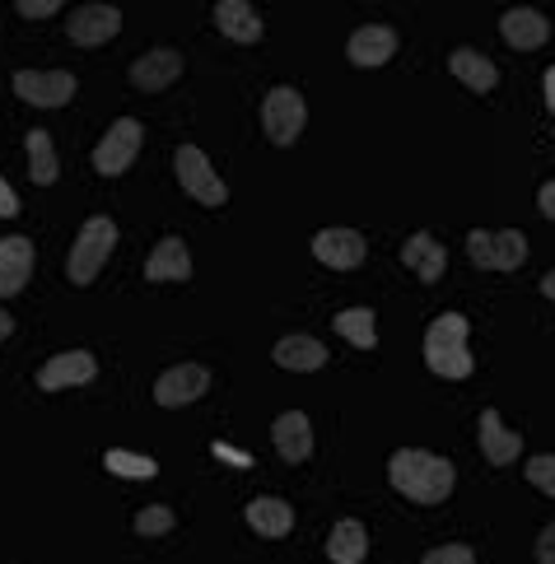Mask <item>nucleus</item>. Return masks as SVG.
Here are the masks:
<instances>
[{"instance_id":"nucleus-1","label":"nucleus","mask_w":555,"mask_h":564,"mask_svg":"<svg viewBox=\"0 0 555 564\" xmlns=\"http://www.w3.org/2000/svg\"><path fill=\"white\" fill-rule=\"evenodd\" d=\"M388 480L396 495H406L415 503H444L458 476H453V462H444V457H434L425 448H402L388 462Z\"/></svg>"},{"instance_id":"nucleus-2","label":"nucleus","mask_w":555,"mask_h":564,"mask_svg":"<svg viewBox=\"0 0 555 564\" xmlns=\"http://www.w3.org/2000/svg\"><path fill=\"white\" fill-rule=\"evenodd\" d=\"M425 365L439 378H467L471 350H467V317L463 313H439L425 332Z\"/></svg>"},{"instance_id":"nucleus-3","label":"nucleus","mask_w":555,"mask_h":564,"mask_svg":"<svg viewBox=\"0 0 555 564\" xmlns=\"http://www.w3.org/2000/svg\"><path fill=\"white\" fill-rule=\"evenodd\" d=\"M117 248V225L108 215H94L85 219V229H79L75 248H70V285H94V275L108 267V252Z\"/></svg>"},{"instance_id":"nucleus-4","label":"nucleus","mask_w":555,"mask_h":564,"mask_svg":"<svg viewBox=\"0 0 555 564\" xmlns=\"http://www.w3.org/2000/svg\"><path fill=\"white\" fill-rule=\"evenodd\" d=\"M467 257L486 271H519L527 261V238L519 229H500V234L476 229L467 234Z\"/></svg>"},{"instance_id":"nucleus-5","label":"nucleus","mask_w":555,"mask_h":564,"mask_svg":"<svg viewBox=\"0 0 555 564\" xmlns=\"http://www.w3.org/2000/svg\"><path fill=\"white\" fill-rule=\"evenodd\" d=\"M304 122H308V108H304V94L290 89V85H275L262 104V127L275 145H294L304 135Z\"/></svg>"},{"instance_id":"nucleus-6","label":"nucleus","mask_w":555,"mask_h":564,"mask_svg":"<svg viewBox=\"0 0 555 564\" xmlns=\"http://www.w3.org/2000/svg\"><path fill=\"white\" fill-rule=\"evenodd\" d=\"M177 183H183L187 196L202 200V206H225V200H229V187L220 183V173L210 169V159L196 145L177 150Z\"/></svg>"},{"instance_id":"nucleus-7","label":"nucleus","mask_w":555,"mask_h":564,"mask_svg":"<svg viewBox=\"0 0 555 564\" xmlns=\"http://www.w3.org/2000/svg\"><path fill=\"white\" fill-rule=\"evenodd\" d=\"M141 122L135 117H122V122H112V131L98 140V150H94V169L104 173V177H117V173H127L131 169V159L135 150H141Z\"/></svg>"},{"instance_id":"nucleus-8","label":"nucleus","mask_w":555,"mask_h":564,"mask_svg":"<svg viewBox=\"0 0 555 564\" xmlns=\"http://www.w3.org/2000/svg\"><path fill=\"white\" fill-rule=\"evenodd\" d=\"M14 94L33 108H62L75 98V75H66V70H19Z\"/></svg>"},{"instance_id":"nucleus-9","label":"nucleus","mask_w":555,"mask_h":564,"mask_svg":"<svg viewBox=\"0 0 555 564\" xmlns=\"http://www.w3.org/2000/svg\"><path fill=\"white\" fill-rule=\"evenodd\" d=\"M70 43L75 47H98V43H112L117 33H122V14H117L112 6H79L70 10Z\"/></svg>"},{"instance_id":"nucleus-10","label":"nucleus","mask_w":555,"mask_h":564,"mask_svg":"<svg viewBox=\"0 0 555 564\" xmlns=\"http://www.w3.org/2000/svg\"><path fill=\"white\" fill-rule=\"evenodd\" d=\"M364 252H369V243L355 229H323L313 238V257L331 271H355L364 261Z\"/></svg>"},{"instance_id":"nucleus-11","label":"nucleus","mask_w":555,"mask_h":564,"mask_svg":"<svg viewBox=\"0 0 555 564\" xmlns=\"http://www.w3.org/2000/svg\"><path fill=\"white\" fill-rule=\"evenodd\" d=\"M94 373H98V359L89 350H66V355H56V359H47V365L37 369V388L43 392L79 388V382H94Z\"/></svg>"},{"instance_id":"nucleus-12","label":"nucleus","mask_w":555,"mask_h":564,"mask_svg":"<svg viewBox=\"0 0 555 564\" xmlns=\"http://www.w3.org/2000/svg\"><path fill=\"white\" fill-rule=\"evenodd\" d=\"M210 388V373L202 369V365H177V369H168L164 378L154 382V401L159 406H168V411H177V406H187V401H196Z\"/></svg>"},{"instance_id":"nucleus-13","label":"nucleus","mask_w":555,"mask_h":564,"mask_svg":"<svg viewBox=\"0 0 555 564\" xmlns=\"http://www.w3.org/2000/svg\"><path fill=\"white\" fill-rule=\"evenodd\" d=\"M177 75H183V52H173V47H154V52H145V56H135L131 62V85L145 89V94L168 89Z\"/></svg>"},{"instance_id":"nucleus-14","label":"nucleus","mask_w":555,"mask_h":564,"mask_svg":"<svg viewBox=\"0 0 555 564\" xmlns=\"http://www.w3.org/2000/svg\"><path fill=\"white\" fill-rule=\"evenodd\" d=\"M392 52H396V33L383 29V24H364V29H355L350 33V43H346V56H350V66H383L392 62Z\"/></svg>"},{"instance_id":"nucleus-15","label":"nucleus","mask_w":555,"mask_h":564,"mask_svg":"<svg viewBox=\"0 0 555 564\" xmlns=\"http://www.w3.org/2000/svg\"><path fill=\"white\" fill-rule=\"evenodd\" d=\"M33 275V243L29 238H6L0 243V299H14Z\"/></svg>"},{"instance_id":"nucleus-16","label":"nucleus","mask_w":555,"mask_h":564,"mask_svg":"<svg viewBox=\"0 0 555 564\" xmlns=\"http://www.w3.org/2000/svg\"><path fill=\"white\" fill-rule=\"evenodd\" d=\"M402 261H406V271H415L425 280V285H434V280H444V267H448V252L439 248V238L434 234H411L406 238V248H402Z\"/></svg>"},{"instance_id":"nucleus-17","label":"nucleus","mask_w":555,"mask_h":564,"mask_svg":"<svg viewBox=\"0 0 555 564\" xmlns=\"http://www.w3.org/2000/svg\"><path fill=\"white\" fill-rule=\"evenodd\" d=\"M481 453H486V462L490 467H509L513 457H519V448H523V434H513V430H504V420H500V411H481Z\"/></svg>"},{"instance_id":"nucleus-18","label":"nucleus","mask_w":555,"mask_h":564,"mask_svg":"<svg viewBox=\"0 0 555 564\" xmlns=\"http://www.w3.org/2000/svg\"><path fill=\"white\" fill-rule=\"evenodd\" d=\"M500 33H504L509 47L532 52V47H542L546 37H551V24H546L542 10H509V14L500 19Z\"/></svg>"},{"instance_id":"nucleus-19","label":"nucleus","mask_w":555,"mask_h":564,"mask_svg":"<svg viewBox=\"0 0 555 564\" xmlns=\"http://www.w3.org/2000/svg\"><path fill=\"white\" fill-rule=\"evenodd\" d=\"M215 24H220L229 43H262V19H257L248 0H220L215 6Z\"/></svg>"},{"instance_id":"nucleus-20","label":"nucleus","mask_w":555,"mask_h":564,"mask_svg":"<svg viewBox=\"0 0 555 564\" xmlns=\"http://www.w3.org/2000/svg\"><path fill=\"white\" fill-rule=\"evenodd\" d=\"M271 438H275V448H281L285 462H304L313 453V425H308L304 411H285L271 425Z\"/></svg>"},{"instance_id":"nucleus-21","label":"nucleus","mask_w":555,"mask_h":564,"mask_svg":"<svg viewBox=\"0 0 555 564\" xmlns=\"http://www.w3.org/2000/svg\"><path fill=\"white\" fill-rule=\"evenodd\" d=\"M192 275V257H187V243L183 238H159L150 261H145V280H187Z\"/></svg>"},{"instance_id":"nucleus-22","label":"nucleus","mask_w":555,"mask_h":564,"mask_svg":"<svg viewBox=\"0 0 555 564\" xmlns=\"http://www.w3.org/2000/svg\"><path fill=\"white\" fill-rule=\"evenodd\" d=\"M448 70L463 79L467 89H476V94H490L494 85H500V70H494V62L490 56H481V52H471V47H458L448 56Z\"/></svg>"},{"instance_id":"nucleus-23","label":"nucleus","mask_w":555,"mask_h":564,"mask_svg":"<svg viewBox=\"0 0 555 564\" xmlns=\"http://www.w3.org/2000/svg\"><path fill=\"white\" fill-rule=\"evenodd\" d=\"M271 359H275L281 369L313 373V369H323V365H327V350H323V340H313V336H285L281 346H275Z\"/></svg>"},{"instance_id":"nucleus-24","label":"nucleus","mask_w":555,"mask_h":564,"mask_svg":"<svg viewBox=\"0 0 555 564\" xmlns=\"http://www.w3.org/2000/svg\"><path fill=\"white\" fill-rule=\"evenodd\" d=\"M327 555L331 564H360L369 555V532H364V522H355V518H341L331 528L327 536Z\"/></svg>"},{"instance_id":"nucleus-25","label":"nucleus","mask_w":555,"mask_h":564,"mask_svg":"<svg viewBox=\"0 0 555 564\" xmlns=\"http://www.w3.org/2000/svg\"><path fill=\"white\" fill-rule=\"evenodd\" d=\"M248 528L252 532H262V536H285L294 528V509L285 499H275V495H262V499H252L248 503Z\"/></svg>"},{"instance_id":"nucleus-26","label":"nucleus","mask_w":555,"mask_h":564,"mask_svg":"<svg viewBox=\"0 0 555 564\" xmlns=\"http://www.w3.org/2000/svg\"><path fill=\"white\" fill-rule=\"evenodd\" d=\"M331 327L341 332L350 346H360V350L379 346V327H373V313H369V308H346V313H336Z\"/></svg>"},{"instance_id":"nucleus-27","label":"nucleus","mask_w":555,"mask_h":564,"mask_svg":"<svg viewBox=\"0 0 555 564\" xmlns=\"http://www.w3.org/2000/svg\"><path fill=\"white\" fill-rule=\"evenodd\" d=\"M29 177L37 187H52L56 183V150H52V135L47 131H29Z\"/></svg>"},{"instance_id":"nucleus-28","label":"nucleus","mask_w":555,"mask_h":564,"mask_svg":"<svg viewBox=\"0 0 555 564\" xmlns=\"http://www.w3.org/2000/svg\"><path fill=\"white\" fill-rule=\"evenodd\" d=\"M104 467H108L112 476H127V480H150V476H159L154 457L127 453V448H108V453H104Z\"/></svg>"},{"instance_id":"nucleus-29","label":"nucleus","mask_w":555,"mask_h":564,"mask_svg":"<svg viewBox=\"0 0 555 564\" xmlns=\"http://www.w3.org/2000/svg\"><path fill=\"white\" fill-rule=\"evenodd\" d=\"M532 486H537L542 495H551L555 499V457L551 453H537V457H527V471H523Z\"/></svg>"},{"instance_id":"nucleus-30","label":"nucleus","mask_w":555,"mask_h":564,"mask_svg":"<svg viewBox=\"0 0 555 564\" xmlns=\"http://www.w3.org/2000/svg\"><path fill=\"white\" fill-rule=\"evenodd\" d=\"M135 532H141V536H164V532H173V509L154 503V509L135 513Z\"/></svg>"},{"instance_id":"nucleus-31","label":"nucleus","mask_w":555,"mask_h":564,"mask_svg":"<svg viewBox=\"0 0 555 564\" xmlns=\"http://www.w3.org/2000/svg\"><path fill=\"white\" fill-rule=\"evenodd\" d=\"M421 564H476V551L471 546H439V551H429Z\"/></svg>"},{"instance_id":"nucleus-32","label":"nucleus","mask_w":555,"mask_h":564,"mask_svg":"<svg viewBox=\"0 0 555 564\" xmlns=\"http://www.w3.org/2000/svg\"><path fill=\"white\" fill-rule=\"evenodd\" d=\"M14 6H19L24 19H47V14L62 10V0H14Z\"/></svg>"},{"instance_id":"nucleus-33","label":"nucleus","mask_w":555,"mask_h":564,"mask_svg":"<svg viewBox=\"0 0 555 564\" xmlns=\"http://www.w3.org/2000/svg\"><path fill=\"white\" fill-rule=\"evenodd\" d=\"M537 564H555V522L537 536Z\"/></svg>"},{"instance_id":"nucleus-34","label":"nucleus","mask_w":555,"mask_h":564,"mask_svg":"<svg viewBox=\"0 0 555 564\" xmlns=\"http://www.w3.org/2000/svg\"><path fill=\"white\" fill-rule=\"evenodd\" d=\"M19 215V196L10 192V183L0 177V219H14Z\"/></svg>"},{"instance_id":"nucleus-35","label":"nucleus","mask_w":555,"mask_h":564,"mask_svg":"<svg viewBox=\"0 0 555 564\" xmlns=\"http://www.w3.org/2000/svg\"><path fill=\"white\" fill-rule=\"evenodd\" d=\"M537 206H542V215H546V219H555V183H546V187H542Z\"/></svg>"},{"instance_id":"nucleus-36","label":"nucleus","mask_w":555,"mask_h":564,"mask_svg":"<svg viewBox=\"0 0 555 564\" xmlns=\"http://www.w3.org/2000/svg\"><path fill=\"white\" fill-rule=\"evenodd\" d=\"M10 332H14V317H10L6 308H0V346H6V336H10Z\"/></svg>"},{"instance_id":"nucleus-37","label":"nucleus","mask_w":555,"mask_h":564,"mask_svg":"<svg viewBox=\"0 0 555 564\" xmlns=\"http://www.w3.org/2000/svg\"><path fill=\"white\" fill-rule=\"evenodd\" d=\"M546 104H551V112H555V66L546 70Z\"/></svg>"},{"instance_id":"nucleus-38","label":"nucleus","mask_w":555,"mask_h":564,"mask_svg":"<svg viewBox=\"0 0 555 564\" xmlns=\"http://www.w3.org/2000/svg\"><path fill=\"white\" fill-rule=\"evenodd\" d=\"M542 294H546L551 304H555V271H546V275H542Z\"/></svg>"}]
</instances>
